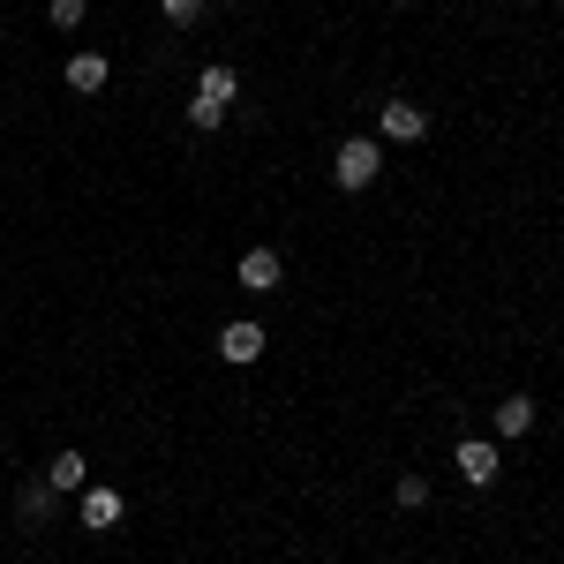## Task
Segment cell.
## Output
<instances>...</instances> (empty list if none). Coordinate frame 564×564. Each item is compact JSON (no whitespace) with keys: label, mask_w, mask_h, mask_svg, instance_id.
Masks as SVG:
<instances>
[{"label":"cell","mask_w":564,"mask_h":564,"mask_svg":"<svg viewBox=\"0 0 564 564\" xmlns=\"http://www.w3.org/2000/svg\"><path fill=\"white\" fill-rule=\"evenodd\" d=\"M377 174H384V151H377L369 135H347V143H339V159H332V181H339L347 196H361Z\"/></svg>","instance_id":"obj_1"},{"label":"cell","mask_w":564,"mask_h":564,"mask_svg":"<svg viewBox=\"0 0 564 564\" xmlns=\"http://www.w3.org/2000/svg\"><path fill=\"white\" fill-rule=\"evenodd\" d=\"M234 98H241V68L212 61V68L196 76V98H188V106H204V113H218V121H226V106H234Z\"/></svg>","instance_id":"obj_2"},{"label":"cell","mask_w":564,"mask_h":564,"mask_svg":"<svg viewBox=\"0 0 564 564\" xmlns=\"http://www.w3.org/2000/svg\"><path fill=\"white\" fill-rule=\"evenodd\" d=\"M384 135H391V143H422V135H430V106L391 98V106H384Z\"/></svg>","instance_id":"obj_3"},{"label":"cell","mask_w":564,"mask_h":564,"mask_svg":"<svg viewBox=\"0 0 564 564\" xmlns=\"http://www.w3.org/2000/svg\"><path fill=\"white\" fill-rule=\"evenodd\" d=\"M263 354V324H226L218 332V361H234V369H249Z\"/></svg>","instance_id":"obj_4"},{"label":"cell","mask_w":564,"mask_h":564,"mask_svg":"<svg viewBox=\"0 0 564 564\" xmlns=\"http://www.w3.org/2000/svg\"><path fill=\"white\" fill-rule=\"evenodd\" d=\"M279 279H286L279 249H249V257H241V286H249V294H279Z\"/></svg>","instance_id":"obj_5"},{"label":"cell","mask_w":564,"mask_h":564,"mask_svg":"<svg viewBox=\"0 0 564 564\" xmlns=\"http://www.w3.org/2000/svg\"><path fill=\"white\" fill-rule=\"evenodd\" d=\"M452 459H459V475L475 481V489H489V481H497V467H505V459H497V444H481V436H467Z\"/></svg>","instance_id":"obj_6"},{"label":"cell","mask_w":564,"mask_h":564,"mask_svg":"<svg viewBox=\"0 0 564 564\" xmlns=\"http://www.w3.org/2000/svg\"><path fill=\"white\" fill-rule=\"evenodd\" d=\"M84 527H90V534L121 527V489H84Z\"/></svg>","instance_id":"obj_7"},{"label":"cell","mask_w":564,"mask_h":564,"mask_svg":"<svg viewBox=\"0 0 564 564\" xmlns=\"http://www.w3.org/2000/svg\"><path fill=\"white\" fill-rule=\"evenodd\" d=\"M84 475H90L84 452H61V459L45 467V489H53V497H68V489H84Z\"/></svg>","instance_id":"obj_8"},{"label":"cell","mask_w":564,"mask_h":564,"mask_svg":"<svg viewBox=\"0 0 564 564\" xmlns=\"http://www.w3.org/2000/svg\"><path fill=\"white\" fill-rule=\"evenodd\" d=\"M534 430V399L512 391V399H497V436H527Z\"/></svg>","instance_id":"obj_9"},{"label":"cell","mask_w":564,"mask_h":564,"mask_svg":"<svg viewBox=\"0 0 564 564\" xmlns=\"http://www.w3.org/2000/svg\"><path fill=\"white\" fill-rule=\"evenodd\" d=\"M68 90H106V61H98V53H76V61H68Z\"/></svg>","instance_id":"obj_10"},{"label":"cell","mask_w":564,"mask_h":564,"mask_svg":"<svg viewBox=\"0 0 564 564\" xmlns=\"http://www.w3.org/2000/svg\"><path fill=\"white\" fill-rule=\"evenodd\" d=\"M45 512H53V489H45V481H39V489H23V497H15V520H23V527H39Z\"/></svg>","instance_id":"obj_11"},{"label":"cell","mask_w":564,"mask_h":564,"mask_svg":"<svg viewBox=\"0 0 564 564\" xmlns=\"http://www.w3.org/2000/svg\"><path fill=\"white\" fill-rule=\"evenodd\" d=\"M391 497H399L406 512H422V505H430V475H399V489H391Z\"/></svg>","instance_id":"obj_12"},{"label":"cell","mask_w":564,"mask_h":564,"mask_svg":"<svg viewBox=\"0 0 564 564\" xmlns=\"http://www.w3.org/2000/svg\"><path fill=\"white\" fill-rule=\"evenodd\" d=\"M45 23H53V31H76V23H84V0H45Z\"/></svg>","instance_id":"obj_13"},{"label":"cell","mask_w":564,"mask_h":564,"mask_svg":"<svg viewBox=\"0 0 564 564\" xmlns=\"http://www.w3.org/2000/svg\"><path fill=\"white\" fill-rule=\"evenodd\" d=\"M159 15H166V23H181V31H188V23H196V15H204V0H159Z\"/></svg>","instance_id":"obj_14"}]
</instances>
